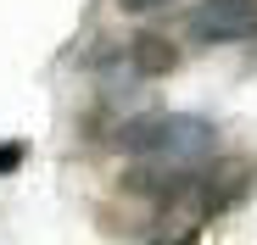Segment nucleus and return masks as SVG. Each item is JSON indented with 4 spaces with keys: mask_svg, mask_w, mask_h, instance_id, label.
Wrapping results in <instances>:
<instances>
[{
    "mask_svg": "<svg viewBox=\"0 0 257 245\" xmlns=\"http://www.w3.org/2000/svg\"><path fill=\"white\" fill-rule=\"evenodd\" d=\"M112 145L123 156L157 162V168L201 173V162H212V150H218V128H212L207 117H190V112H146V117L117 122Z\"/></svg>",
    "mask_w": 257,
    "mask_h": 245,
    "instance_id": "1",
    "label": "nucleus"
},
{
    "mask_svg": "<svg viewBox=\"0 0 257 245\" xmlns=\"http://www.w3.org/2000/svg\"><path fill=\"white\" fill-rule=\"evenodd\" d=\"M190 34L201 45H235V39H251L257 34V0H201L196 17H190Z\"/></svg>",
    "mask_w": 257,
    "mask_h": 245,
    "instance_id": "2",
    "label": "nucleus"
},
{
    "mask_svg": "<svg viewBox=\"0 0 257 245\" xmlns=\"http://www.w3.org/2000/svg\"><path fill=\"white\" fill-rule=\"evenodd\" d=\"M128 62H135L146 78H162V72H174L179 67V50H174V39H168V34H135V39H128Z\"/></svg>",
    "mask_w": 257,
    "mask_h": 245,
    "instance_id": "3",
    "label": "nucleus"
},
{
    "mask_svg": "<svg viewBox=\"0 0 257 245\" xmlns=\"http://www.w3.org/2000/svg\"><path fill=\"white\" fill-rule=\"evenodd\" d=\"M17 162H23V145H17V140H12V145H0V173H12Z\"/></svg>",
    "mask_w": 257,
    "mask_h": 245,
    "instance_id": "4",
    "label": "nucleus"
},
{
    "mask_svg": "<svg viewBox=\"0 0 257 245\" xmlns=\"http://www.w3.org/2000/svg\"><path fill=\"white\" fill-rule=\"evenodd\" d=\"M117 6H123V12H135V17H140V12H157V6H168V0H117Z\"/></svg>",
    "mask_w": 257,
    "mask_h": 245,
    "instance_id": "5",
    "label": "nucleus"
}]
</instances>
